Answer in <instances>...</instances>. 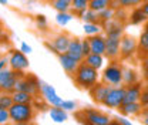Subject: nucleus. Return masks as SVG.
<instances>
[{"label":"nucleus","mask_w":148,"mask_h":125,"mask_svg":"<svg viewBox=\"0 0 148 125\" xmlns=\"http://www.w3.org/2000/svg\"><path fill=\"white\" fill-rule=\"evenodd\" d=\"M112 124H117V125H131V121L125 120L124 117H117V118H115V121H114Z\"/></svg>","instance_id":"4c0bfd02"},{"label":"nucleus","mask_w":148,"mask_h":125,"mask_svg":"<svg viewBox=\"0 0 148 125\" xmlns=\"http://www.w3.org/2000/svg\"><path fill=\"white\" fill-rule=\"evenodd\" d=\"M84 61H86L88 66H91L92 68L100 70V68L104 66V55H103V54L90 53L87 57H86V58H84Z\"/></svg>","instance_id":"aec40b11"},{"label":"nucleus","mask_w":148,"mask_h":125,"mask_svg":"<svg viewBox=\"0 0 148 125\" xmlns=\"http://www.w3.org/2000/svg\"><path fill=\"white\" fill-rule=\"evenodd\" d=\"M141 9H143V12L148 16V0L145 1V3H143V4H141Z\"/></svg>","instance_id":"a19ab883"},{"label":"nucleus","mask_w":148,"mask_h":125,"mask_svg":"<svg viewBox=\"0 0 148 125\" xmlns=\"http://www.w3.org/2000/svg\"><path fill=\"white\" fill-rule=\"evenodd\" d=\"M81 46H83V54H84V58H86L88 54L91 53V47H90V41H88V38L81 40Z\"/></svg>","instance_id":"c9c22d12"},{"label":"nucleus","mask_w":148,"mask_h":125,"mask_svg":"<svg viewBox=\"0 0 148 125\" xmlns=\"http://www.w3.org/2000/svg\"><path fill=\"white\" fill-rule=\"evenodd\" d=\"M137 53L140 54V57L148 55V21H145L144 30L138 38V51Z\"/></svg>","instance_id":"a211bd4d"},{"label":"nucleus","mask_w":148,"mask_h":125,"mask_svg":"<svg viewBox=\"0 0 148 125\" xmlns=\"http://www.w3.org/2000/svg\"><path fill=\"white\" fill-rule=\"evenodd\" d=\"M137 51H138V41L132 36H123L120 44V58L121 60L131 58Z\"/></svg>","instance_id":"0eeeda50"},{"label":"nucleus","mask_w":148,"mask_h":125,"mask_svg":"<svg viewBox=\"0 0 148 125\" xmlns=\"http://www.w3.org/2000/svg\"><path fill=\"white\" fill-rule=\"evenodd\" d=\"M70 41H71V38L67 36V34H58V36H56L53 38V41H51V44L50 43H46V47H49V48H51L53 50V53H56L57 55L61 53H67V48H69V44H70Z\"/></svg>","instance_id":"9d476101"},{"label":"nucleus","mask_w":148,"mask_h":125,"mask_svg":"<svg viewBox=\"0 0 148 125\" xmlns=\"http://www.w3.org/2000/svg\"><path fill=\"white\" fill-rule=\"evenodd\" d=\"M74 17V13H70V12H57V16H56V23L61 27L67 26Z\"/></svg>","instance_id":"a878e982"},{"label":"nucleus","mask_w":148,"mask_h":125,"mask_svg":"<svg viewBox=\"0 0 148 125\" xmlns=\"http://www.w3.org/2000/svg\"><path fill=\"white\" fill-rule=\"evenodd\" d=\"M74 84L81 89H88L92 88L97 83H98V70L92 68L91 66H88L86 61H81L77 67V70L73 74Z\"/></svg>","instance_id":"f257e3e1"},{"label":"nucleus","mask_w":148,"mask_h":125,"mask_svg":"<svg viewBox=\"0 0 148 125\" xmlns=\"http://www.w3.org/2000/svg\"><path fill=\"white\" fill-rule=\"evenodd\" d=\"M88 41H90L91 53L103 54V55L106 54V48H107V44H106V36L94 34V36L88 37Z\"/></svg>","instance_id":"ddd939ff"},{"label":"nucleus","mask_w":148,"mask_h":125,"mask_svg":"<svg viewBox=\"0 0 148 125\" xmlns=\"http://www.w3.org/2000/svg\"><path fill=\"white\" fill-rule=\"evenodd\" d=\"M9 3V0H0V4H3V6H6Z\"/></svg>","instance_id":"c03bdc74"},{"label":"nucleus","mask_w":148,"mask_h":125,"mask_svg":"<svg viewBox=\"0 0 148 125\" xmlns=\"http://www.w3.org/2000/svg\"><path fill=\"white\" fill-rule=\"evenodd\" d=\"M111 87L112 85H108L106 83H97L92 88L88 89L91 100L95 104H101L103 105V102H104V100H106V97H107L108 91L111 89Z\"/></svg>","instance_id":"9b49d317"},{"label":"nucleus","mask_w":148,"mask_h":125,"mask_svg":"<svg viewBox=\"0 0 148 125\" xmlns=\"http://www.w3.org/2000/svg\"><path fill=\"white\" fill-rule=\"evenodd\" d=\"M60 107H63L66 111H74L77 108V102L73 101V100H63Z\"/></svg>","instance_id":"473e14b6"},{"label":"nucleus","mask_w":148,"mask_h":125,"mask_svg":"<svg viewBox=\"0 0 148 125\" xmlns=\"http://www.w3.org/2000/svg\"><path fill=\"white\" fill-rule=\"evenodd\" d=\"M67 53L70 54L73 58H75L78 63L84 61V54H83V46H81V40L80 38H71L70 44H69V48H67Z\"/></svg>","instance_id":"2eb2a0df"},{"label":"nucleus","mask_w":148,"mask_h":125,"mask_svg":"<svg viewBox=\"0 0 148 125\" xmlns=\"http://www.w3.org/2000/svg\"><path fill=\"white\" fill-rule=\"evenodd\" d=\"M13 104H14V100L10 92H0V108L9 109Z\"/></svg>","instance_id":"c756f323"},{"label":"nucleus","mask_w":148,"mask_h":125,"mask_svg":"<svg viewBox=\"0 0 148 125\" xmlns=\"http://www.w3.org/2000/svg\"><path fill=\"white\" fill-rule=\"evenodd\" d=\"M58 61H60V66L63 67V70L67 72L69 75H73L74 71L77 70V67H78V61L73 58L71 55L69 53H61L58 54Z\"/></svg>","instance_id":"f8f14e48"},{"label":"nucleus","mask_w":148,"mask_h":125,"mask_svg":"<svg viewBox=\"0 0 148 125\" xmlns=\"http://www.w3.org/2000/svg\"><path fill=\"white\" fill-rule=\"evenodd\" d=\"M88 7H90V0H73L71 3V12L77 17H80L81 13L87 10Z\"/></svg>","instance_id":"4be33fe9"},{"label":"nucleus","mask_w":148,"mask_h":125,"mask_svg":"<svg viewBox=\"0 0 148 125\" xmlns=\"http://www.w3.org/2000/svg\"><path fill=\"white\" fill-rule=\"evenodd\" d=\"M36 24L40 30H46L47 29V18L44 14H38L36 16Z\"/></svg>","instance_id":"72a5a7b5"},{"label":"nucleus","mask_w":148,"mask_h":125,"mask_svg":"<svg viewBox=\"0 0 148 125\" xmlns=\"http://www.w3.org/2000/svg\"><path fill=\"white\" fill-rule=\"evenodd\" d=\"M124 98H125V85L111 87L106 100H104V102H103V105L107 108H111V109H118L123 105Z\"/></svg>","instance_id":"423d86ee"},{"label":"nucleus","mask_w":148,"mask_h":125,"mask_svg":"<svg viewBox=\"0 0 148 125\" xmlns=\"http://www.w3.org/2000/svg\"><path fill=\"white\" fill-rule=\"evenodd\" d=\"M9 66L14 71H24L29 68L30 63H29V58L26 57V54L21 50H13L9 57Z\"/></svg>","instance_id":"6e6552de"},{"label":"nucleus","mask_w":148,"mask_h":125,"mask_svg":"<svg viewBox=\"0 0 148 125\" xmlns=\"http://www.w3.org/2000/svg\"><path fill=\"white\" fill-rule=\"evenodd\" d=\"M12 95L14 102H20V104H32L34 101V95L26 91H13Z\"/></svg>","instance_id":"412c9836"},{"label":"nucleus","mask_w":148,"mask_h":125,"mask_svg":"<svg viewBox=\"0 0 148 125\" xmlns=\"http://www.w3.org/2000/svg\"><path fill=\"white\" fill-rule=\"evenodd\" d=\"M77 120L83 124H90V125H108L111 124V118L101 112V111H97L94 108H86V109H81L77 112Z\"/></svg>","instance_id":"7ed1b4c3"},{"label":"nucleus","mask_w":148,"mask_h":125,"mask_svg":"<svg viewBox=\"0 0 148 125\" xmlns=\"http://www.w3.org/2000/svg\"><path fill=\"white\" fill-rule=\"evenodd\" d=\"M83 29H84V33L87 36H94V34H100L103 31V24H100V23H84Z\"/></svg>","instance_id":"bb28decb"},{"label":"nucleus","mask_w":148,"mask_h":125,"mask_svg":"<svg viewBox=\"0 0 148 125\" xmlns=\"http://www.w3.org/2000/svg\"><path fill=\"white\" fill-rule=\"evenodd\" d=\"M50 3L56 12H70L73 0H51Z\"/></svg>","instance_id":"393cba45"},{"label":"nucleus","mask_w":148,"mask_h":125,"mask_svg":"<svg viewBox=\"0 0 148 125\" xmlns=\"http://www.w3.org/2000/svg\"><path fill=\"white\" fill-rule=\"evenodd\" d=\"M49 115H50V120L56 122V124H63L69 120V115H67V111L60 105H50L49 109Z\"/></svg>","instance_id":"dca6fc26"},{"label":"nucleus","mask_w":148,"mask_h":125,"mask_svg":"<svg viewBox=\"0 0 148 125\" xmlns=\"http://www.w3.org/2000/svg\"><path fill=\"white\" fill-rule=\"evenodd\" d=\"M141 68H143V72H144V80L148 81V55H144L141 57Z\"/></svg>","instance_id":"f704fd0d"},{"label":"nucleus","mask_w":148,"mask_h":125,"mask_svg":"<svg viewBox=\"0 0 148 125\" xmlns=\"http://www.w3.org/2000/svg\"><path fill=\"white\" fill-rule=\"evenodd\" d=\"M147 0H118L120 7H125V9H134L141 6L143 3H145Z\"/></svg>","instance_id":"7c9ffc66"},{"label":"nucleus","mask_w":148,"mask_h":125,"mask_svg":"<svg viewBox=\"0 0 148 125\" xmlns=\"http://www.w3.org/2000/svg\"><path fill=\"white\" fill-rule=\"evenodd\" d=\"M10 121L14 124H29L34 117V108L32 104H20L14 102L9 108Z\"/></svg>","instance_id":"f03ea898"},{"label":"nucleus","mask_w":148,"mask_h":125,"mask_svg":"<svg viewBox=\"0 0 148 125\" xmlns=\"http://www.w3.org/2000/svg\"><path fill=\"white\" fill-rule=\"evenodd\" d=\"M123 74H124V68L120 64V61L111 60L103 71V83L112 85V87L123 85Z\"/></svg>","instance_id":"20e7f679"},{"label":"nucleus","mask_w":148,"mask_h":125,"mask_svg":"<svg viewBox=\"0 0 148 125\" xmlns=\"http://www.w3.org/2000/svg\"><path fill=\"white\" fill-rule=\"evenodd\" d=\"M143 115H144V117H148V107L143 108Z\"/></svg>","instance_id":"37998d69"},{"label":"nucleus","mask_w":148,"mask_h":125,"mask_svg":"<svg viewBox=\"0 0 148 125\" xmlns=\"http://www.w3.org/2000/svg\"><path fill=\"white\" fill-rule=\"evenodd\" d=\"M140 102H141V105L145 108L148 107V81L147 84L143 87V89H141V97H140Z\"/></svg>","instance_id":"2f4dec72"},{"label":"nucleus","mask_w":148,"mask_h":125,"mask_svg":"<svg viewBox=\"0 0 148 125\" xmlns=\"http://www.w3.org/2000/svg\"><path fill=\"white\" fill-rule=\"evenodd\" d=\"M114 14H115V9H112V7H107V9L98 12L100 23H101V24H106L107 21H110V20L114 18Z\"/></svg>","instance_id":"cd10ccee"},{"label":"nucleus","mask_w":148,"mask_h":125,"mask_svg":"<svg viewBox=\"0 0 148 125\" xmlns=\"http://www.w3.org/2000/svg\"><path fill=\"white\" fill-rule=\"evenodd\" d=\"M141 89H143V84L140 81L135 83V84H131V85H125V98H124V102L140 101Z\"/></svg>","instance_id":"4468645a"},{"label":"nucleus","mask_w":148,"mask_h":125,"mask_svg":"<svg viewBox=\"0 0 148 125\" xmlns=\"http://www.w3.org/2000/svg\"><path fill=\"white\" fill-rule=\"evenodd\" d=\"M40 92L49 105H61L63 100H61V97H58V94L53 85H50L44 81H40Z\"/></svg>","instance_id":"1a4fd4ad"},{"label":"nucleus","mask_w":148,"mask_h":125,"mask_svg":"<svg viewBox=\"0 0 148 125\" xmlns=\"http://www.w3.org/2000/svg\"><path fill=\"white\" fill-rule=\"evenodd\" d=\"M7 64H9V58H7V57L0 58V71H1L3 68H6V67H7Z\"/></svg>","instance_id":"ea45409f"},{"label":"nucleus","mask_w":148,"mask_h":125,"mask_svg":"<svg viewBox=\"0 0 148 125\" xmlns=\"http://www.w3.org/2000/svg\"><path fill=\"white\" fill-rule=\"evenodd\" d=\"M41 1H44V3H47V1H51V0H41Z\"/></svg>","instance_id":"49530a36"},{"label":"nucleus","mask_w":148,"mask_h":125,"mask_svg":"<svg viewBox=\"0 0 148 125\" xmlns=\"http://www.w3.org/2000/svg\"><path fill=\"white\" fill-rule=\"evenodd\" d=\"M147 20H148V16L143 12L141 6L134 7V10H132L131 14H130V23H131V24H143V23H145Z\"/></svg>","instance_id":"6ab92c4d"},{"label":"nucleus","mask_w":148,"mask_h":125,"mask_svg":"<svg viewBox=\"0 0 148 125\" xmlns=\"http://www.w3.org/2000/svg\"><path fill=\"white\" fill-rule=\"evenodd\" d=\"M20 50H21L24 54H30L32 53V47H30L27 43H21V44H20Z\"/></svg>","instance_id":"58836bf2"},{"label":"nucleus","mask_w":148,"mask_h":125,"mask_svg":"<svg viewBox=\"0 0 148 125\" xmlns=\"http://www.w3.org/2000/svg\"><path fill=\"white\" fill-rule=\"evenodd\" d=\"M23 71H14L9 68H3L0 71V92H13L16 89V84L20 77H23Z\"/></svg>","instance_id":"39448f33"},{"label":"nucleus","mask_w":148,"mask_h":125,"mask_svg":"<svg viewBox=\"0 0 148 125\" xmlns=\"http://www.w3.org/2000/svg\"><path fill=\"white\" fill-rule=\"evenodd\" d=\"M138 81H140V78H138V74L135 70H132V68L124 70V74H123V84L124 85H131V84H135Z\"/></svg>","instance_id":"5701e85b"},{"label":"nucleus","mask_w":148,"mask_h":125,"mask_svg":"<svg viewBox=\"0 0 148 125\" xmlns=\"http://www.w3.org/2000/svg\"><path fill=\"white\" fill-rule=\"evenodd\" d=\"M9 120H10V114H9V109L0 108V124H6V122H7Z\"/></svg>","instance_id":"e433bc0d"},{"label":"nucleus","mask_w":148,"mask_h":125,"mask_svg":"<svg viewBox=\"0 0 148 125\" xmlns=\"http://www.w3.org/2000/svg\"><path fill=\"white\" fill-rule=\"evenodd\" d=\"M80 18L84 21V23H100V17H98V12L92 10V9H87L81 13ZM101 24V23H100Z\"/></svg>","instance_id":"b1692460"},{"label":"nucleus","mask_w":148,"mask_h":125,"mask_svg":"<svg viewBox=\"0 0 148 125\" xmlns=\"http://www.w3.org/2000/svg\"><path fill=\"white\" fill-rule=\"evenodd\" d=\"M4 37H7V36H6V33H4V29H3L1 24H0V40H3Z\"/></svg>","instance_id":"79ce46f5"},{"label":"nucleus","mask_w":148,"mask_h":125,"mask_svg":"<svg viewBox=\"0 0 148 125\" xmlns=\"http://www.w3.org/2000/svg\"><path fill=\"white\" fill-rule=\"evenodd\" d=\"M143 105L140 101H135V102H123V105L118 108L120 112L125 117H135L138 114L143 112Z\"/></svg>","instance_id":"f3484780"},{"label":"nucleus","mask_w":148,"mask_h":125,"mask_svg":"<svg viewBox=\"0 0 148 125\" xmlns=\"http://www.w3.org/2000/svg\"><path fill=\"white\" fill-rule=\"evenodd\" d=\"M111 1L112 0H90V9L95 12H101L107 7H111Z\"/></svg>","instance_id":"c85d7f7f"},{"label":"nucleus","mask_w":148,"mask_h":125,"mask_svg":"<svg viewBox=\"0 0 148 125\" xmlns=\"http://www.w3.org/2000/svg\"><path fill=\"white\" fill-rule=\"evenodd\" d=\"M143 122L145 125H148V117H144V120H143Z\"/></svg>","instance_id":"a18cd8bd"}]
</instances>
